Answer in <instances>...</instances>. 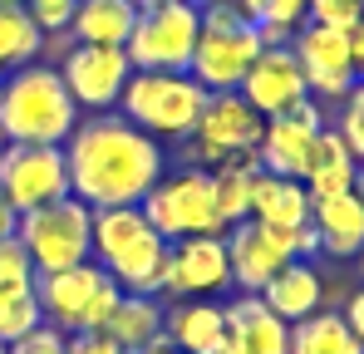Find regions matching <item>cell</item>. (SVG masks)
<instances>
[{
	"mask_svg": "<svg viewBox=\"0 0 364 354\" xmlns=\"http://www.w3.org/2000/svg\"><path fill=\"white\" fill-rule=\"evenodd\" d=\"M237 94H242L261 118H281V114H291V109H301V104H310L301 59H296L291 45H266V50L256 55V64L246 69Z\"/></svg>",
	"mask_w": 364,
	"mask_h": 354,
	"instance_id": "15",
	"label": "cell"
},
{
	"mask_svg": "<svg viewBox=\"0 0 364 354\" xmlns=\"http://www.w3.org/2000/svg\"><path fill=\"white\" fill-rule=\"evenodd\" d=\"M0 354H10V345H0Z\"/></svg>",
	"mask_w": 364,
	"mask_h": 354,
	"instance_id": "44",
	"label": "cell"
},
{
	"mask_svg": "<svg viewBox=\"0 0 364 354\" xmlns=\"http://www.w3.org/2000/svg\"><path fill=\"white\" fill-rule=\"evenodd\" d=\"M266 118L246 104L242 94H207V109L197 118V128L182 138V168H202L212 173L217 163L237 158V153H256Z\"/></svg>",
	"mask_w": 364,
	"mask_h": 354,
	"instance_id": "10",
	"label": "cell"
},
{
	"mask_svg": "<svg viewBox=\"0 0 364 354\" xmlns=\"http://www.w3.org/2000/svg\"><path fill=\"white\" fill-rule=\"evenodd\" d=\"M0 153H5V133H0Z\"/></svg>",
	"mask_w": 364,
	"mask_h": 354,
	"instance_id": "43",
	"label": "cell"
},
{
	"mask_svg": "<svg viewBox=\"0 0 364 354\" xmlns=\"http://www.w3.org/2000/svg\"><path fill=\"white\" fill-rule=\"evenodd\" d=\"M0 286H35V261L20 236H0Z\"/></svg>",
	"mask_w": 364,
	"mask_h": 354,
	"instance_id": "32",
	"label": "cell"
},
{
	"mask_svg": "<svg viewBox=\"0 0 364 354\" xmlns=\"http://www.w3.org/2000/svg\"><path fill=\"white\" fill-rule=\"evenodd\" d=\"M138 25V5L133 0H79L74 20H69V40L74 45H128Z\"/></svg>",
	"mask_w": 364,
	"mask_h": 354,
	"instance_id": "24",
	"label": "cell"
},
{
	"mask_svg": "<svg viewBox=\"0 0 364 354\" xmlns=\"http://www.w3.org/2000/svg\"><path fill=\"white\" fill-rule=\"evenodd\" d=\"M350 40H355V74H360V84H364V20L355 25V35H350Z\"/></svg>",
	"mask_w": 364,
	"mask_h": 354,
	"instance_id": "38",
	"label": "cell"
},
{
	"mask_svg": "<svg viewBox=\"0 0 364 354\" xmlns=\"http://www.w3.org/2000/svg\"><path fill=\"white\" fill-rule=\"evenodd\" d=\"M69 354H128V350H119L104 330H94V335H69Z\"/></svg>",
	"mask_w": 364,
	"mask_h": 354,
	"instance_id": "35",
	"label": "cell"
},
{
	"mask_svg": "<svg viewBox=\"0 0 364 354\" xmlns=\"http://www.w3.org/2000/svg\"><path fill=\"white\" fill-rule=\"evenodd\" d=\"M148 227L163 241H182V236H222V217H217V197H212V173L202 168H178L163 173L158 187L138 202Z\"/></svg>",
	"mask_w": 364,
	"mask_h": 354,
	"instance_id": "8",
	"label": "cell"
},
{
	"mask_svg": "<svg viewBox=\"0 0 364 354\" xmlns=\"http://www.w3.org/2000/svg\"><path fill=\"white\" fill-rule=\"evenodd\" d=\"M251 222L271 227V232H301L310 227V192L301 177H276L261 173L251 187Z\"/></svg>",
	"mask_w": 364,
	"mask_h": 354,
	"instance_id": "21",
	"label": "cell"
},
{
	"mask_svg": "<svg viewBox=\"0 0 364 354\" xmlns=\"http://www.w3.org/2000/svg\"><path fill=\"white\" fill-rule=\"evenodd\" d=\"M286 354H364V345L350 335L340 310H315L291 325V350Z\"/></svg>",
	"mask_w": 364,
	"mask_h": 354,
	"instance_id": "27",
	"label": "cell"
},
{
	"mask_svg": "<svg viewBox=\"0 0 364 354\" xmlns=\"http://www.w3.org/2000/svg\"><path fill=\"white\" fill-rule=\"evenodd\" d=\"M0 197L15 212H35L45 202L69 197L64 148H50V143H5V153H0Z\"/></svg>",
	"mask_w": 364,
	"mask_h": 354,
	"instance_id": "12",
	"label": "cell"
},
{
	"mask_svg": "<svg viewBox=\"0 0 364 354\" xmlns=\"http://www.w3.org/2000/svg\"><path fill=\"white\" fill-rule=\"evenodd\" d=\"M345 148L355 153V163H364V84H355L345 99H340V118H335Z\"/></svg>",
	"mask_w": 364,
	"mask_h": 354,
	"instance_id": "30",
	"label": "cell"
},
{
	"mask_svg": "<svg viewBox=\"0 0 364 354\" xmlns=\"http://www.w3.org/2000/svg\"><path fill=\"white\" fill-rule=\"evenodd\" d=\"M202 109H207V89L192 74H173V69H133L119 99V114L158 143H182L197 128Z\"/></svg>",
	"mask_w": 364,
	"mask_h": 354,
	"instance_id": "4",
	"label": "cell"
},
{
	"mask_svg": "<svg viewBox=\"0 0 364 354\" xmlns=\"http://www.w3.org/2000/svg\"><path fill=\"white\" fill-rule=\"evenodd\" d=\"M197 35H202V10L192 0H168V5H148L138 10V25L128 35V59L133 69H173L187 74L192 50H197Z\"/></svg>",
	"mask_w": 364,
	"mask_h": 354,
	"instance_id": "11",
	"label": "cell"
},
{
	"mask_svg": "<svg viewBox=\"0 0 364 354\" xmlns=\"http://www.w3.org/2000/svg\"><path fill=\"white\" fill-rule=\"evenodd\" d=\"M55 69H60L69 99L79 104V114H114L123 84L133 74V59L119 45H69Z\"/></svg>",
	"mask_w": 364,
	"mask_h": 354,
	"instance_id": "13",
	"label": "cell"
},
{
	"mask_svg": "<svg viewBox=\"0 0 364 354\" xmlns=\"http://www.w3.org/2000/svg\"><path fill=\"white\" fill-rule=\"evenodd\" d=\"M0 5H25V0H0Z\"/></svg>",
	"mask_w": 364,
	"mask_h": 354,
	"instance_id": "42",
	"label": "cell"
},
{
	"mask_svg": "<svg viewBox=\"0 0 364 354\" xmlns=\"http://www.w3.org/2000/svg\"><path fill=\"white\" fill-rule=\"evenodd\" d=\"M15 222H20V212L0 197V236H15Z\"/></svg>",
	"mask_w": 364,
	"mask_h": 354,
	"instance_id": "37",
	"label": "cell"
},
{
	"mask_svg": "<svg viewBox=\"0 0 364 354\" xmlns=\"http://www.w3.org/2000/svg\"><path fill=\"white\" fill-rule=\"evenodd\" d=\"M69 163V197L84 207H138L158 177L168 173V153L158 138H148L138 123L123 114H94L79 118L64 138Z\"/></svg>",
	"mask_w": 364,
	"mask_h": 354,
	"instance_id": "1",
	"label": "cell"
},
{
	"mask_svg": "<svg viewBox=\"0 0 364 354\" xmlns=\"http://www.w3.org/2000/svg\"><path fill=\"white\" fill-rule=\"evenodd\" d=\"M232 286L227 236H182L168 251V291L173 300H207Z\"/></svg>",
	"mask_w": 364,
	"mask_h": 354,
	"instance_id": "16",
	"label": "cell"
},
{
	"mask_svg": "<svg viewBox=\"0 0 364 354\" xmlns=\"http://www.w3.org/2000/svg\"><path fill=\"white\" fill-rule=\"evenodd\" d=\"M168 251H173V241H163L148 227L143 207H99L94 212L89 261H99L123 295L168 291Z\"/></svg>",
	"mask_w": 364,
	"mask_h": 354,
	"instance_id": "2",
	"label": "cell"
},
{
	"mask_svg": "<svg viewBox=\"0 0 364 354\" xmlns=\"http://www.w3.org/2000/svg\"><path fill=\"white\" fill-rule=\"evenodd\" d=\"M261 55V40H256V25L246 20L232 0H217L202 10V35H197V50L187 74L207 89V94H237L246 79V69Z\"/></svg>",
	"mask_w": 364,
	"mask_h": 354,
	"instance_id": "6",
	"label": "cell"
},
{
	"mask_svg": "<svg viewBox=\"0 0 364 354\" xmlns=\"http://www.w3.org/2000/svg\"><path fill=\"white\" fill-rule=\"evenodd\" d=\"M355 197L364 202V163H360V177H355Z\"/></svg>",
	"mask_w": 364,
	"mask_h": 354,
	"instance_id": "40",
	"label": "cell"
},
{
	"mask_svg": "<svg viewBox=\"0 0 364 354\" xmlns=\"http://www.w3.org/2000/svg\"><path fill=\"white\" fill-rule=\"evenodd\" d=\"M355 261H360V276H364V251H360V256H355Z\"/></svg>",
	"mask_w": 364,
	"mask_h": 354,
	"instance_id": "41",
	"label": "cell"
},
{
	"mask_svg": "<svg viewBox=\"0 0 364 354\" xmlns=\"http://www.w3.org/2000/svg\"><path fill=\"white\" fill-rule=\"evenodd\" d=\"M79 118L84 114L69 99L55 64L35 59V64H20V69L5 74V84H0V133H5V143L64 148V138L74 133Z\"/></svg>",
	"mask_w": 364,
	"mask_h": 354,
	"instance_id": "3",
	"label": "cell"
},
{
	"mask_svg": "<svg viewBox=\"0 0 364 354\" xmlns=\"http://www.w3.org/2000/svg\"><path fill=\"white\" fill-rule=\"evenodd\" d=\"M10 354H69V335H60L55 325H35L25 340H15Z\"/></svg>",
	"mask_w": 364,
	"mask_h": 354,
	"instance_id": "34",
	"label": "cell"
},
{
	"mask_svg": "<svg viewBox=\"0 0 364 354\" xmlns=\"http://www.w3.org/2000/svg\"><path fill=\"white\" fill-rule=\"evenodd\" d=\"M355 177H360V163H355V153L345 148L340 128H335V123H325V128H320V138H315V148H310V158H305V168H301L305 192H310V197L355 192Z\"/></svg>",
	"mask_w": 364,
	"mask_h": 354,
	"instance_id": "22",
	"label": "cell"
},
{
	"mask_svg": "<svg viewBox=\"0 0 364 354\" xmlns=\"http://www.w3.org/2000/svg\"><path fill=\"white\" fill-rule=\"evenodd\" d=\"M261 300H266L286 325H296L305 315L325 310V276H320L315 261H291L281 276H271V281L261 286Z\"/></svg>",
	"mask_w": 364,
	"mask_h": 354,
	"instance_id": "23",
	"label": "cell"
},
{
	"mask_svg": "<svg viewBox=\"0 0 364 354\" xmlns=\"http://www.w3.org/2000/svg\"><path fill=\"white\" fill-rule=\"evenodd\" d=\"M35 325H45L40 300H35V286H0V345L25 340Z\"/></svg>",
	"mask_w": 364,
	"mask_h": 354,
	"instance_id": "29",
	"label": "cell"
},
{
	"mask_svg": "<svg viewBox=\"0 0 364 354\" xmlns=\"http://www.w3.org/2000/svg\"><path fill=\"white\" fill-rule=\"evenodd\" d=\"M227 310V335L242 354H286L291 350V325L261 300V295H237Z\"/></svg>",
	"mask_w": 364,
	"mask_h": 354,
	"instance_id": "19",
	"label": "cell"
},
{
	"mask_svg": "<svg viewBox=\"0 0 364 354\" xmlns=\"http://www.w3.org/2000/svg\"><path fill=\"white\" fill-rule=\"evenodd\" d=\"M325 123H330V118L320 114L315 99L301 104V109H291V114H281V118H266L261 143H256V163H261V173L301 177L305 158H310V148H315V138H320Z\"/></svg>",
	"mask_w": 364,
	"mask_h": 354,
	"instance_id": "17",
	"label": "cell"
},
{
	"mask_svg": "<svg viewBox=\"0 0 364 354\" xmlns=\"http://www.w3.org/2000/svg\"><path fill=\"white\" fill-rule=\"evenodd\" d=\"M89 232H94V207H84L79 197L45 202L35 212H20V222H15L20 246L35 261V276H50V271L89 261Z\"/></svg>",
	"mask_w": 364,
	"mask_h": 354,
	"instance_id": "7",
	"label": "cell"
},
{
	"mask_svg": "<svg viewBox=\"0 0 364 354\" xmlns=\"http://www.w3.org/2000/svg\"><path fill=\"white\" fill-rule=\"evenodd\" d=\"M45 55V30L25 15V5H0V69H20Z\"/></svg>",
	"mask_w": 364,
	"mask_h": 354,
	"instance_id": "28",
	"label": "cell"
},
{
	"mask_svg": "<svg viewBox=\"0 0 364 354\" xmlns=\"http://www.w3.org/2000/svg\"><path fill=\"white\" fill-rule=\"evenodd\" d=\"M0 84H5V69H0Z\"/></svg>",
	"mask_w": 364,
	"mask_h": 354,
	"instance_id": "45",
	"label": "cell"
},
{
	"mask_svg": "<svg viewBox=\"0 0 364 354\" xmlns=\"http://www.w3.org/2000/svg\"><path fill=\"white\" fill-rule=\"evenodd\" d=\"M74 10H79V0H25V15L45 30V40L50 35H69Z\"/></svg>",
	"mask_w": 364,
	"mask_h": 354,
	"instance_id": "33",
	"label": "cell"
},
{
	"mask_svg": "<svg viewBox=\"0 0 364 354\" xmlns=\"http://www.w3.org/2000/svg\"><path fill=\"white\" fill-rule=\"evenodd\" d=\"M133 354H178L168 340H153V345H143V350H133Z\"/></svg>",
	"mask_w": 364,
	"mask_h": 354,
	"instance_id": "39",
	"label": "cell"
},
{
	"mask_svg": "<svg viewBox=\"0 0 364 354\" xmlns=\"http://www.w3.org/2000/svg\"><path fill=\"white\" fill-rule=\"evenodd\" d=\"M104 335L128 354L163 340V300L158 295H123L109 315V325H104Z\"/></svg>",
	"mask_w": 364,
	"mask_h": 354,
	"instance_id": "26",
	"label": "cell"
},
{
	"mask_svg": "<svg viewBox=\"0 0 364 354\" xmlns=\"http://www.w3.org/2000/svg\"><path fill=\"white\" fill-rule=\"evenodd\" d=\"M340 315H345V325H350V335H355V340L364 345V291H355V295H350Z\"/></svg>",
	"mask_w": 364,
	"mask_h": 354,
	"instance_id": "36",
	"label": "cell"
},
{
	"mask_svg": "<svg viewBox=\"0 0 364 354\" xmlns=\"http://www.w3.org/2000/svg\"><path fill=\"white\" fill-rule=\"evenodd\" d=\"M256 177H261L256 153H237V158H227V163L212 168V197H217L222 227H237V222L251 217V187H256Z\"/></svg>",
	"mask_w": 364,
	"mask_h": 354,
	"instance_id": "25",
	"label": "cell"
},
{
	"mask_svg": "<svg viewBox=\"0 0 364 354\" xmlns=\"http://www.w3.org/2000/svg\"><path fill=\"white\" fill-rule=\"evenodd\" d=\"M291 50H296V59H301L305 89H310L315 104H320V99L340 104V99L360 84L350 30H330V25H310V20H305L301 30H296V40H291Z\"/></svg>",
	"mask_w": 364,
	"mask_h": 354,
	"instance_id": "14",
	"label": "cell"
},
{
	"mask_svg": "<svg viewBox=\"0 0 364 354\" xmlns=\"http://www.w3.org/2000/svg\"><path fill=\"white\" fill-rule=\"evenodd\" d=\"M227 261H232V286H242V295H261V286L271 276H281L291 261H315L320 246H315V232L301 227V232H271L261 222H237L227 227Z\"/></svg>",
	"mask_w": 364,
	"mask_h": 354,
	"instance_id": "9",
	"label": "cell"
},
{
	"mask_svg": "<svg viewBox=\"0 0 364 354\" xmlns=\"http://www.w3.org/2000/svg\"><path fill=\"white\" fill-rule=\"evenodd\" d=\"M310 232L320 256L335 261H355L364 251V202L355 192H335V197H310Z\"/></svg>",
	"mask_w": 364,
	"mask_h": 354,
	"instance_id": "18",
	"label": "cell"
},
{
	"mask_svg": "<svg viewBox=\"0 0 364 354\" xmlns=\"http://www.w3.org/2000/svg\"><path fill=\"white\" fill-rule=\"evenodd\" d=\"M163 340L178 354H217L227 340V310L212 300H178L163 310Z\"/></svg>",
	"mask_w": 364,
	"mask_h": 354,
	"instance_id": "20",
	"label": "cell"
},
{
	"mask_svg": "<svg viewBox=\"0 0 364 354\" xmlns=\"http://www.w3.org/2000/svg\"><path fill=\"white\" fill-rule=\"evenodd\" d=\"M35 300H40L45 325H55L60 335H94L109 325L123 291L109 281L99 261H79L50 276H35Z\"/></svg>",
	"mask_w": 364,
	"mask_h": 354,
	"instance_id": "5",
	"label": "cell"
},
{
	"mask_svg": "<svg viewBox=\"0 0 364 354\" xmlns=\"http://www.w3.org/2000/svg\"><path fill=\"white\" fill-rule=\"evenodd\" d=\"M305 20L355 35V25L364 20V0H310V5H305Z\"/></svg>",
	"mask_w": 364,
	"mask_h": 354,
	"instance_id": "31",
	"label": "cell"
}]
</instances>
